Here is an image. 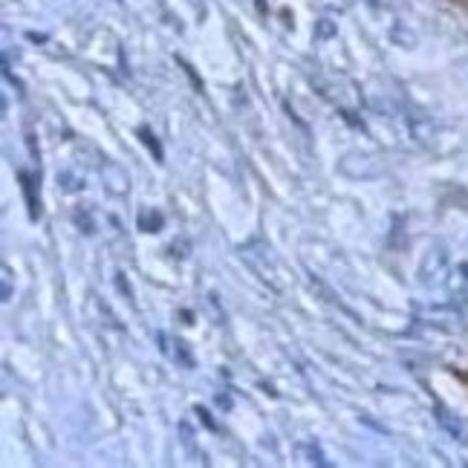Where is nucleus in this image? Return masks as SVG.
Wrapping results in <instances>:
<instances>
[{
    "label": "nucleus",
    "mask_w": 468,
    "mask_h": 468,
    "mask_svg": "<svg viewBox=\"0 0 468 468\" xmlns=\"http://www.w3.org/2000/svg\"><path fill=\"white\" fill-rule=\"evenodd\" d=\"M434 417H437L440 428L445 431L448 437H454L457 442H465V425H463L460 417H454V413H452V410H445L442 405L434 408Z\"/></svg>",
    "instance_id": "obj_4"
},
{
    "label": "nucleus",
    "mask_w": 468,
    "mask_h": 468,
    "mask_svg": "<svg viewBox=\"0 0 468 468\" xmlns=\"http://www.w3.org/2000/svg\"><path fill=\"white\" fill-rule=\"evenodd\" d=\"M171 358L176 362V367L183 370H194V356H191V347L186 338H174L171 341Z\"/></svg>",
    "instance_id": "obj_6"
},
{
    "label": "nucleus",
    "mask_w": 468,
    "mask_h": 468,
    "mask_svg": "<svg viewBox=\"0 0 468 468\" xmlns=\"http://www.w3.org/2000/svg\"><path fill=\"white\" fill-rule=\"evenodd\" d=\"M58 188L73 194V191H81V188H84V183H79V179H76L73 174H69V171H58Z\"/></svg>",
    "instance_id": "obj_9"
},
{
    "label": "nucleus",
    "mask_w": 468,
    "mask_h": 468,
    "mask_svg": "<svg viewBox=\"0 0 468 468\" xmlns=\"http://www.w3.org/2000/svg\"><path fill=\"white\" fill-rule=\"evenodd\" d=\"M214 402H218V405H220L223 410H231V405H234L229 393H218V396H214Z\"/></svg>",
    "instance_id": "obj_19"
},
{
    "label": "nucleus",
    "mask_w": 468,
    "mask_h": 468,
    "mask_svg": "<svg viewBox=\"0 0 468 468\" xmlns=\"http://www.w3.org/2000/svg\"><path fill=\"white\" fill-rule=\"evenodd\" d=\"M330 35H335V27L330 21H321L315 29V38H330Z\"/></svg>",
    "instance_id": "obj_16"
},
{
    "label": "nucleus",
    "mask_w": 468,
    "mask_h": 468,
    "mask_svg": "<svg viewBox=\"0 0 468 468\" xmlns=\"http://www.w3.org/2000/svg\"><path fill=\"white\" fill-rule=\"evenodd\" d=\"M136 226H139L142 231H148V234H156V231L165 229V214H162L159 208H142Z\"/></svg>",
    "instance_id": "obj_5"
},
{
    "label": "nucleus",
    "mask_w": 468,
    "mask_h": 468,
    "mask_svg": "<svg viewBox=\"0 0 468 468\" xmlns=\"http://www.w3.org/2000/svg\"><path fill=\"white\" fill-rule=\"evenodd\" d=\"M12 298V283H9V269H4V301Z\"/></svg>",
    "instance_id": "obj_20"
},
{
    "label": "nucleus",
    "mask_w": 468,
    "mask_h": 468,
    "mask_svg": "<svg viewBox=\"0 0 468 468\" xmlns=\"http://www.w3.org/2000/svg\"><path fill=\"white\" fill-rule=\"evenodd\" d=\"M101 176H104V188L116 194V197H124L131 191V176L124 168H119L116 162H104L101 165Z\"/></svg>",
    "instance_id": "obj_2"
},
{
    "label": "nucleus",
    "mask_w": 468,
    "mask_h": 468,
    "mask_svg": "<svg viewBox=\"0 0 468 468\" xmlns=\"http://www.w3.org/2000/svg\"><path fill=\"white\" fill-rule=\"evenodd\" d=\"M116 286H119V292H122V298H128V301H133V290H131V283H128V278H124L122 272H116Z\"/></svg>",
    "instance_id": "obj_12"
},
{
    "label": "nucleus",
    "mask_w": 468,
    "mask_h": 468,
    "mask_svg": "<svg viewBox=\"0 0 468 468\" xmlns=\"http://www.w3.org/2000/svg\"><path fill=\"white\" fill-rule=\"evenodd\" d=\"M194 413H197V420H200V422H203V425H206L208 431H218V422L211 420V413H208L206 408H200V405H197V408H194Z\"/></svg>",
    "instance_id": "obj_13"
},
{
    "label": "nucleus",
    "mask_w": 468,
    "mask_h": 468,
    "mask_svg": "<svg viewBox=\"0 0 468 468\" xmlns=\"http://www.w3.org/2000/svg\"><path fill=\"white\" fill-rule=\"evenodd\" d=\"M27 38H29V41H38V44H44V41H47V35H35V32H27Z\"/></svg>",
    "instance_id": "obj_21"
},
{
    "label": "nucleus",
    "mask_w": 468,
    "mask_h": 468,
    "mask_svg": "<svg viewBox=\"0 0 468 468\" xmlns=\"http://www.w3.org/2000/svg\"><path fill=\"white\" fill-rule=\"evenodd\" d=\"M17 183H21L24 200H27V214L29 220H41V174L35 176L29 171H17Z\"/></svg>",
    "instance_id": "obj_1"
},
{
    "label": "nucleus",
    "mask_w": 468,
    "mask_h": 468,
    "mask_svg": "<svg viewBox=\"0 0 468 468\" xmlns=\"http://www.w3.org/2000/svg\"><path fill=\"white\" fill-rule=\"evenodd\" d=\"M73 220H76V226H79L84 234H96V223H93V214H90V211H84V208H76Z\"/></svg>",
    "instance_id": "obj_8"
},
{
    "label": "nucleus",
    "mask_w": 468,
    "mask_h": 468,
    "mask_svg": "<svg viewBox=\"0 0 468 468\" xmlns=\"http://www.w3.org/2000/svg\"><path fill=\"white\" fill-rule=\"evenodd\" d=\"M176 64H179V67H183V69H186V76L191 79L194 90H197V93H200V90H203V79H200V76H197V73H194V67H191L188 61H183V58H176Z\"/></svg>",
    "instance_id": "obj_11"
},
{
    "label": "nucleus",
    "mask_w": 468,
    "mask_h": 468,
    "mask_svg": "<svg viewBox=\"0 0 468 468\" xmlns=\"http://www.w3.org/2000/svg\"><path fill=\"white\" fill-rule=\"evenodd\" d=\"M179 434H183V445L186 448H191V452H194V434H191V425L183 420V422H179Z\"/></svg>",
    "instance_id": "obj_14"
},
{
    "label": "nucleus",
    "mask_w": 468,
    "mask_h": 468,
    "mask_svg": "<svg viewBox=\"0 0 468 468\" xmlns=\"http://www.w3.org/2000/svg\"><path fill=\"white\" fill-rule=\"evenodd\" d=\"M186 249H191L188 240H179V243L174 240V243H171V255H174V258H188V251H186Z\"/></svg>",
    "instance_id": "obj_15"
},
{
    "label": "nucleus",
    "mask_w": 468,
    "mask_h": 468,
    "mask_svg": "<svg viewBox=\"0 0 468 468\" xmlns=\"http://www.w3.org/2000/svg\"><path fill=\"white\" fill-rule=\"evenodd\" d=\"M301 452L307 454V463H313V465H330L327 457L321 454V448H318V445H301Z\"/></svg>",
    "instance_id": "obj_10"
},
{
    "label": "nucleus",
    "mask_w": 468,
    "mask_h": 468,
    "mask_svg": "<svg viewBox=\"0 0 468 468\" xmlns=\"http://www.w3.org/2000/svg\"><path fill=\"white\" fill-rule=\"evenodd\" d=\"M4 79H6V81H9V84L15 87V90H17V96H24V84L17 81V79H15L12 73H9V64H4Z\"/></svg>",
    "instance_id": "obj_17"
},
{
    "label": "nucleus",
    "mask_w": 468,
    "mask_h": 468,
    "mask_svg": "<svg viewBox=\"0 0 468 468\" xmlns=\"http://www.w3.org/2000/svg\"><path fill=\"white\" fill-rule=\"evenodd\" d=\"M445 269H448V258L442 249H434L422 263V283L425 286H437L445 281Z\"/></svg>",
    "instance_id": "obj_3"
},
{
    "label": "nucleus",
    "mask_w": 468,
    "mask_h": 468,
    "mask_svg": "<svg viewBox=\"0 0 468 468\" xmlns=\"http://www.w3.org/2000/svg\"><path fill=\"white\" fill-rule=\"evenodd\" d=\"M27 148H29V154H32L35 162L41 159V151H38V145H35V136H32V133H27Z\"/></svg>",
    "instance_id": "obj_18"
},
{
    "label": "nucleus",
    "mask_w": 468,
    "mask_h": 468,
    "mask_svg": "<svg viewBox=\"0 0 468 468\" xmlns=\"http://www.w3.org/2000/svg\"><path fill=\"white\" fill-rule=\"evenodd\" d=\"M136 136H139L142 145H145V148L151 151L154 162H159V165H162V162H165V151H162V142L154 136V131H151V128H145V124H142V128L136 131Z\"/></svg>",
    "instance_id": "obj_7"
}]
</instances>
